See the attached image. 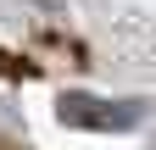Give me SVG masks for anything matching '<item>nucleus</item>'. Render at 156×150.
Segmentation results:
<instances>
[{
	"label": "nucleus",
	"instance_id": "1",
	"mask_svg": "<svg viewBox=\"0 0 156 150\" xmlns=\"http://www.w3.org/2000/svg\"><path fill=\"white\" fill-rule=\"evenodd\" d=\"M67 128H95V134H128L134 117H140V106H123V100H95V95H78L67 89L62 100H56Z\"/></svg>",
	"mask_w": 156,
	"mask_h": 150
}]
</instances>
